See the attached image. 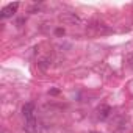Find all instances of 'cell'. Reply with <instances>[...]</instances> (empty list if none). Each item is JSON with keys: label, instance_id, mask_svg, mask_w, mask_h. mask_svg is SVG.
I'll use <instances>...</instances> for the list:
<instances>
[{"label": "cell", "instance_id": "1", "mask_svg": "<svg viewBox=\"0 0 133 133\" xmlns=\"http://www.w3.org/2000/svg\"><path fill=\"white\" fill-rule=\"evenodd\" d=\"M17 8H19V3L17 2L16 3H8L6 6H3L2 13H0V19H10V17H13L16 14Z\"/></svg>", "mask_w": 133, "mask_h": 133}, {"label": "cell", "instance_id": "2", "mask_svg": "<svg viewBox=\"0 0 133 133\" xmlns=\"http://www.w3.org/2000/svg\"><path fill=\"white\" fill-rule=\"evenodd\" d=\"M59 19L66 24H71V25H82V19L75 13H63L59 16Z\"/></svg>", "mask_w": 133, "mask_h": 133}, {"label": "cell", "instance_id": "3", "mask_svg": "<svg viewBox=\"0 0 133 133\" xmlns=\"http://www.w3.org/2000/svg\"><path fill=\"white\" fill-rule=\"evenodd\" d=\"M35 113H36V107L33 102H27L24 107H22V114L25 117V121L28 119H35Z\"/></svg>", "mask_w": 133, "mask_h": 133}, {"label": "cell", "instance_id": "4", "mask_svg": "<svg viewBox=\"0 0 133 133\" xmlns=\"http://www.w3.org/2000/svg\"><path fill=\"white\" fill-rule=\"evenodd\" d=\"M96 116H97L99 121H107V119L111 116V108L103 103V105H100V107L96 110Z\"/></svg>", "mask_w": 133, "mask_h": 133}, {"label": "cell", "instance_id": "5", "mask_svg": "<svg viewBox=\"0 0 133 133\" xmlns=\"http://www.w3.org/2000/svg\"><path fill=\"white\" fill-rule=\"evenodd\" d=\"M38 121L36 119H28V121H25V125H24V130L27 131V133H36L38 131Z\"/></svg>", "mask_w": 133, "mask_h": 133}, {"label": "cell", "instance_id": "6", "mask_svg": "<svg viewBox=\"0 0 133 133\" xmlns=\"http://www.w3.org/2000/svg\"><path fill=\"white\" fill-rule=\"evenodd\" d=\"M91 28H94L97 33H110V31H111V30H110L105 24H102V22H96V24H92Z\"/></svg>", "mask_w": 133, "mask_h": 133}, {"label": "cell", "instance_id": "7", "mask_svg": "<svg viewBox=\"0 0 133 133\" xmlns=\"http://www.w3.org/2000/svg\"><path fill=\"white\" fill-rule=\"evenodd\" d=\"M38 66H39L41 69H47L49 66H50V58H41L38 61Z\"/></svg>", "mask_w": 133, "mask_h": 133}, {"label": "cell", "instance_id": "8", "mask_svg": "<svg viewBox=\"0 0 133 133\" xmlns=\"http://www.w3.org/2000/svg\"><path fill=\"white\" fill-rule=\"evenodd\" d=\"M125 66L128 69H133V53H128L125 56Z\"/></svg>", "mask_w": 133, "mask_h": 133}, {"label": "cell", "instance_id": "9", "mask_svg": "<svg viewBox=\"0 0 133 133\" xmlns=\"http://www.w3.org/2000/svg\"><path fill=\"white\" fill-rule=\"evenodd\" d=\"M55 33H56V35H64V30H63V28H56Z\"/></svg>", "mask_w": 133, "mask_h": 133}, {"label": "cell", "instance_id": "10", "mask_svg": "<svg viewBox=\"0 0 133 133\" xmlns=\"http://www.w3.org/2000/svg\"><path fill=\"white\" fill-rule=\"evenodd\" d=\"M91 133H99V131H91Z\"/></svg>", "mask_w": 133, "mask_h": 133}]
</instances>
